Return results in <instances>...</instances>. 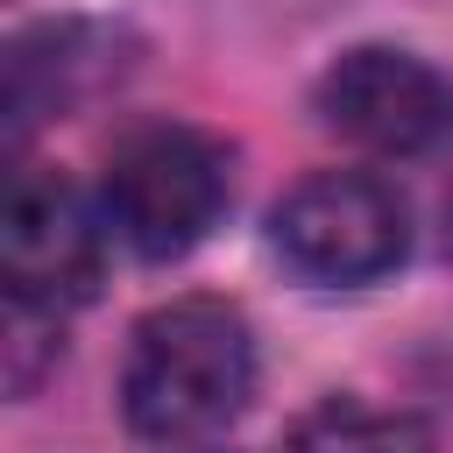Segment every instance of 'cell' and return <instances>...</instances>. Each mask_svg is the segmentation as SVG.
Listing matches in <instances>:
<instances>
[{
  "instance_id": "obj_1",
  "label": "cell",
  "mask_w": 453,
  "mask_h": 453,
  "mask_svg": "<svg viewBox=\"0 0 453 453\" xmlns=\"http://www.w3.org/2000/svg\"><path fill=\"white\" fill-rule=\"evenodd\" d=\"M255 396V333L226 297L156 304L120 361L127 432L149 446H198L241 418Z\"/></svg>"
},
{
  "instance_id": "obj_2",
  "label": "cell",
  "mask_w": 453,
  "mask_h": 453,
  "mask_svg": "<svg viewBox=\"0 0 453 453\" xmlns=\"http://www.w3.org/2000/svg\"><path fill=\"white\" fill-rule=\"evenodd\" d=\"M99 212L142 262H177L226 212V149L184 120L127 127L106 156Z\"/></svg>"
},
{
  "instance_id": "obj_3",
  "label": "cell",
  "mask_w": 453,
  "mask_h": 453,
  "mask_svg": "<svg viewBox=\"0 0 453 453\" xmlns=\"http://www.w3.org/2000/svg\"><path fill=\"white\" fill-rule=\"evenodd\" d=\"M269 241L304 283L354 290V283H375L403 262L411 212L368 170H319L297 191H283V205L269 219Z\"/></svg>"
},
{
  "instance_id": "obj_4",
  "label": "cell",
  "mask_w": 453,
  "mask_h": 453,
  "mask_svg": "<svg viewBox=\"0 0 453 453\" xmlns=\"http://www.w3.org/2000/svg\"><path fill=\"white\" fill-rule=\"evenodd\" d=\"M99 262H106V226L78 198V184L64 170L21 163L7 177V198H0V283H7V304H28V311L85 304L99 290Z\"/></svg>"
},
{
  "instance_id": "obj_5",
  "label": "cell",
  "mask_w": 453,
  "mask_h": 453,
  "mask_svg": "<svg viewBox=\"0 0 453 453\" xmlns=\"http://www.w3.org/2000/svg\"><path fill=\"white\" fill-rule=\"evenodd\" d=\"M319 120L368 156H425L453 127V78L411 50H347L319 78Z\"/></svg>"
},
{
  "instance_id": "obj_6",
  "label": "cell",
  "mask_w": 453,
  "mask_h": 453,
  "mask_svg": "<svg viewBox=\"0 0 453 453\" xmlns=\"http://www.w3.org/2000/svg\"><path fill=\"white\" fill-rule=\"evenodd\" d=\"M106 71H120V64H106V35L85 28V21H57V28L21 35L7 50V120H14V134L35 127L57 106H78L85 85H99Z\"/></svg>"
},
{
  "instance_id": "obj_7",
  "label": "cell",
  "mask_w": 453,
  "mask_h": 453,
  "mask_svg": "<svg viewBox=\"0 0 453 453\" xmlns=\"http://www.w3.org/2000/svg\"><path fill=\"white\" fill-rule=\"evenodd\" d=\"M290 453H432V425L411 411L326 403L290 432Z\"/></svg>"
},
{
  "instance_id": "obj_8",
  "label": "cell",
  "mask_w": 453,
  "mask_h": 453,
  "mask_svg": "<svg viewBox=\"0 0 453 453\" xmlns=\"http://www.w3.org/2000/svg\"><path fill=\"white\" fill-rule=\"evenodd\" d=\"M446 248H453V205H446Z\"/></svg>"
}]
</instances>
